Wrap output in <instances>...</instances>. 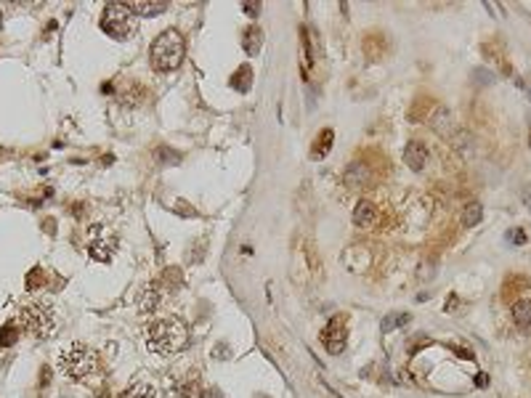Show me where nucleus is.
I'll list each match as a JSON object with an SVG mask.
<instances>
[{"instance_id": "nucleus-10", "label": "nucleus", "mask_w": 531, "mask_h": 398, "mask_svg": "<svg viewBox=\"0 0 531 398\" xmlns=\"http://www.w3.org/2000/svg\"><path fill=\"white\" fill-rule=\"evenodd\" d=\"M375 220H377L375 205H372L369 199H361L356 205V210H353V223H356L359 228H369V226H375Z\"/></svg>"}, {"instance_id": "nucleus-9", "label": "nucleus", "mask_w": 531, "mask_h": 398, "mask_svg": "<svg viewBox=\"0 0 531 398\" xmlns=\"http://www.w3.org/2000/svg\"><path fill=\"white\" fill-rule=\"evenodd\" d=\"M369 181H372V170L367 168L364 162H353L351 168L346 170V183L351 189H361V186H367Z\"/></svg>"}, {"instance_id": "nucleus-3", "label": "nucleus", "mask_w": 531, "mask_h": 398, "mask_svg": "<svg viewBox=\"0 0 531 398\" xmlns=\"http://www.w3.org/2000/svg\"><path fill=\"white\" fill-rule=\"evenodd\" d=\"M19 327L35 340H45L56 329V313L48 303L32 300V303L22 305V311H19Z\"/></svg>"}, {"instance_id": "nucleus-26", "label": "nucleus", "mask_w": 531, "mask_h": 398, "mask_svg": "<svg viewBox=\"0 0 531 398\" xmlns=\"http://www.w3.org/2000/svg\"><path fill=\"white\" fill-rule=\"evenodd\" d=\"M242 8H245L250 16H258V14H260V3H255V0H250V3H242Z\"/></svg>"}, {"instance_id": "nucleus-22", "label": "nucleus", "mask_w": 531, "mask_h": 398, "mask_svg": "<svg viewBox=\"0 0 531 398\" xmlns=\"http://www.w3.org/2000/svg\"><path fill=\"white\" fill-rule=\"evenodd\" d=\"M199 385L197 382H189V385H183L181 390H178V398H199Z\"/></svg>"}, {"instance_id": "nucleus-1", "label": "nucleus", "mask_w": 531, "mask_h": 398, "mask_svg": "<svg viewBox=\"0 0 531 398\" xmlns=\"http://www.w3.org/2000/svg\"><path fill=\"white\" fill-rule=\"evenodd\" d=\"M59 369L74 382H85V385H98L104 377V366L96 350H90L88 345H69L67 350H61L59 356Z\"/></svg>"}, {"instance_id": "nucleus-2", "label": "nucleus", "mask_w": 531, "mask_h": 398, "mask_svg": "<svg viewBox=\"0 0 531 398\" xmlns=\"http://www.w3.org/2000/svg\"><path fill=\"white\" fill-rule=\"evenodd\" d=\"M146 345L152 353L173 356L189 345V329L181 319H160L146 327Z\"/></svg>"}, {"instance_id": "nucleus-13", "label": "nucleus", "mask_w": 531, "mask_h": 398, "mask_svg": "<svg viewBox=\"0 0 531 398\" xmlns=\"http://www.w3.org/2000/svg\"><path fill=\"white\" fill-rule=\"evenodd\" d=\"M242 43H245V48H247V53H255L260 51V43H263V30H260L258 24H250L247 30H245V38H242Z\"/></svg>"}, {"instance_id": "nucleus-25", "label": "nucleus", "mask_w": 531, "mask_h": 398, "mask_svg": "<svg viewBox=\"0 0 531 398\" xmlns=\"http://www.w3.org/2000/svg\"><path fill=\"white\" fill-rule=\"evenodd\" d=\"M157 160H162V162H170V165H175V162H181V157L175 154V152H170V149H157Z\"/></svg>"}, {"instance_id": "nucleus-4", "label": "nucleus", "mask_w": 531, "mask_h": 398, "mask_svg": "<svg viewBox=\"0 0 531 398\" xmlns=\"http://www.w3.org/2000/svg\"><path fill=\"white\" fill-rule=\"evenodd\" d=\"M183 61V38L178 30H165L152 43V67L157 72H173Z\"/></svg>"}, {"instance_id": "nucleus-12", "label": "nucleus", "mask_w": 531, "mask_h": 398, "mask_svg": "<svg viewBox=\"0 0 531 398\" xmlns=\"http://www.w3.org/2000/svg\"><path fill=\"white\" fill-rule=\"evenodd\" d=\"M332 141H335V133L330 130V127H324V130H319V138H316V141H313V149H311L313 160H322L324 154H330V149H332Z\"/></svg>"}, {"instance_id": "nucleus-28", "label": "nucleus", "mask_w": 531, "mask_h": 398, "mask_svg": "<svg viewBox=\"0 0 531 398\" xmlns=\"http://www.w3.org/2000/svg\"><path fill=\"white\" fill-rule=\"evenodd\" d=\"M486 382H489L486 374H476V385H486Z\"/></svg>"}, {"instance_id": "nucleus-24", "label": "nucleus", "mask_w": 531, "mask_h": 398, "mask_svg": "<svg viewBox=\"0 0 531 398\" xmlns=\"http://www.w3.org/2000/svg\"><path fill=\"white\" fill-rule=\"evenodd\" d=\"M43 284V271L40 268H35V271L27 274V290H35V287Z\"/></svg>"}, {"instance_id": "nucleus-14", "label": "nucleus", "mask_w": 531, "mask_h": 398, "mask_svg": "<svg viewBox=\"0 0 531 398\" xmlns=\"http://www.w3.org/2000/svg\"><path fill=\"white\" fill-rule=\"evenodd\" d=\"M231 88L239 90V93H247V90L253 88V69H250L247 64L234 72V77H231Z\"/></svg>"}, {"instance_id": "nucleus-8", "label": "nucleus", "mask_w": 531, "mask_h": 398, "mask_svg": "<svg viewBox=\"0 0 531 398\" xmlns=\"http://www.w3.org/2000/svg\"><path fill=\"white\" fill-rule=\"evenodd\" d=\"M404 162L409 165L412 170H422L425 162H428V149L422 141H409L406 149H404Z\"/></svg>"}, {"instance_id": "nucleus-23", "label": "nucleus", "mask_w": 531, "mask_h": 398, "mask_svg": "<svg viewBox=\"0 0 531 398\" xmlns=\"http://www.w3.org/2000/svg\"><path fill=\"white\" fill-rule=\"evenodd\" d=\"M507 242L510 244H526V231L523 228H510L507 231Z\"/></svg>"}, {"instance_id": "nucleus-18", "label": "nucleus", "mask_w": 531, "mask_h": 398, "mask_svg": "<svg viewBox=\"0 0 531 398\" xmlns=\"http://www.w3.org/2000/svg\"><path fill=\"white\" fill-rule=\"evenodd\" d=\"M90 257L93 260H101V263H109V257H112V244H104V242H93L90 244Z\"/></svg>"}, {"instance_id": "nucleus-5", "label": "nucleus", "mask_w": 531, "mask_h": 398, "mask_svg": "<svg viewBox=\"0 0 531 398\" xmlns=\"http://www.w3.org/2000/svg\"><path fill=\"white\" fill-rule=\"evenodd\" d=\"M101 30L115 40H128L136 35V16L128 8V3H107L101 14Z\"/></svg>"}, {"instance_id": "nucleus-11", "label": "nucleus", "mask_w": 531, "mask_h": 398, "mask_svg": "<svg viewBox=\"0 0 531 398\" xmlns=\"http://www.w3.org/2000/svg\"><path fill=\"white\" fill-rule=\"evenodd\" d=\"M128 8L133 11V16H160L167 11V3H160V0H136V3H128Z\"/></svg>"}, {"instance_id": "nucleus-19", "label": "nucleus", "mask_w": 531, "mask_h": 398, "mask_svg": "<svg viewBox=\"0 0 531 398\" xmlns=\"http://www.w3.org/2000/svg\"><path fill=\"white\" fill-rule=\"evenodd\" d=\"M406 321H409V313H404V311H398V313H390V316H385V319H383V332L398 329V327H404Z\"/></svg>"}, {"instance_id": "nucleus-16", "label": "nucleus", "mask_w": 531, "mask_h": 398, "mask_svg": "<svg viewBox=\"0 0 531 398\" xmlns=\"http://www.w3.org/2000/svg\"><path fill=\"white\" fill-rule=\"evenodd\" d=\"M181 284H183V274L178 271V268H167V271H162L160 287H167V290H178Z\"/></svg>"}, {"instance_id": "nucleus-6", "label": "nucleus", "mask_w": 531, "mask_h": 398, "mask_svg": "<svg viewBox=\"0 0 531 398\" xmlns=\"http://www.w3.org/2000/svg\"><path fill=\"white\" fill-rule=\"evenodd\" d=\"M346 337H348V327L343 316H335L327 327L322 329V342L327 348V353H343L346 348Z\"/></svg>"}, {"instance_id": "nucleus-21", "label": "nucleus", "mask_w": 531, "mask_h": 398, "mask_svg": "<svg viewBox=\"0 0 531 398\" xmlns=\"http://www.w3.org/2000/svg\"><path fill=\"white\" fill-rule=\"evenodd\" d=\"M14 342H16V329L11 324H6V327L0 329V348H8V345H14Z\"/></svg>"}, {"instance_id": "nucleus-27", "label": "nucleus", "mask_w": 531, "mask_h": 398, "mask_svg": "<svg viewBox=\"0 0 531 398\" xmlns=\"http://www.w3.org/2000/svg\"><path fill=\"white\" fill-rule=\"evenodd\" d=\"M48 382H51V369L43 366V372H40V387H45Z\"/></svg>"}, {"instance_id": "nucleus-15", "label": "nucleus", "mask_w": 531, "mask_h": 398, "mask_svg": "<svg viewBox=\"0 0 531 398\" xmlns=\"http://www.w3.org/2000/svg\"><path fill=\"white\" fill-rule=\"evenodd\" d=\"M513 319L518 327H531V300H515L513 303Z\"/></svg>"}, {"instance_id": "nucleus-20", "label": "nucleus", "mask_w": 531, "mask_h": 398, "mask_svg": "<svg viewBox=\"0 0 531 398\" xmlns=\"http://www.w3.org/2000/svg\"><path fill=\"white\" fill-rule=\"evenodd\" d=\"M481 215H483L481 205H478V202H473V205L462 212V223H465V226H476L478 220H481Z\"/></svg>"}, {"instance_id": "nucleus-17", "label": "nucleus", "mask_w": 531, "mask_h": 398, "mask_svg": "<svg viewBox=\"0 0 531 398\" xmlns=\"http://www.w3.org/2000/svg\"><path fill=\"white\" fill-rule=\"evenodd\" d=\"M125 398H157V395H154V387L149 382H133L125 390Z\"/></svg>"}, {"instance_id": "nucleus-7", "label": "nucleus", "mask_w": 531, "mask_h": 398, "mask_svg": "<svg viewBox=\"0 0 531 398\" xmlns=\"http://www.w3.org/2000/svg\"><path fill=\"white\" fill-rule=\"evenodd\" d=\"M162 305V287L160 284H149L141 290V295H138V308H141L144 313H152L157 311Z\"/></svg>"}]
</instances>
